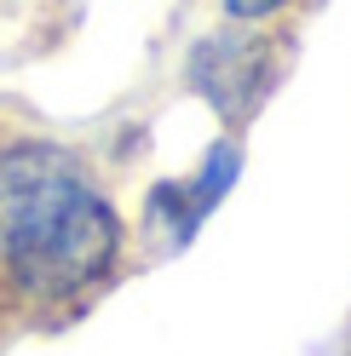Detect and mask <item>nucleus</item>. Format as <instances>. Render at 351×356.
<instances>
[{
  "label": "nucleus",
  "instance_id": "1",
  "mask_svg": "<svg viewBox=\"0 0 351 356\" xmlns=\"http://www.w3.org/2000/svg\"><path fill=\"white\" fill-rule=\"evenodd\" d=\"M116 207L70 149L17 144L0 155V253L29 293L70 299L93 287L116 259Z\"/></svg>",
  "mask_w": 351,
  "mask_h": 356
},
{
  "label": "nucleus",
  "instance_id": "2",
  "mask_svg": "<svg viewBox=\"0 0 351 356\" xmlns=\"http://www.w3.org/2000/svg\"><path fill=\"white\" fill-rule=\"evenodd\" d=\"M276 63L282 58L265 35H208L190 52V86L219 109V121H248L271 92Z\"/></svg>",
  "mask_w": 351,
  "mask_h": 356
},
{
  "label": "nucleus",
  "instance_id": "3",
  "mask_svg": "<svg viewBox=\"0 0 351 356\" xmlns=\"http://www.w3.org/2000/svg\"><path fill=\"white\" fill-rule=\"evenodd\" d=\"M242 178V149H236L231 138H219L208 149V161L196 167L190 178H173V184H156L150 190V202H144V218L156 230L173 236V248H185V241L202 230V218L231 195V184Z\"/></svg>",
  "mask_w": 351,
  "mask_h": 356
},
{
  "label": "nucleus",
  "instance_id": "4",
  "mask_svg": "<svg viewBox=\"0 0 351 356\" xmlns=\"http://www.w3.org/2000/svg\"><path fill=\"white\" fill-rule=\"evenodd\" d=\"M231 17H242V24H254V17H271L276 6H288V0H219Z\"/></svg>",
  "mask_w": 351,
  "mask_h": 356
}]
</instances>
